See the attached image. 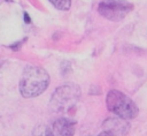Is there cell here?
I'll list each match as a JSON object with an SVG mask.
<instances>
[{"label":"cell","mask_w":147,"mask_h":136,"mask_svg":"<svg viewBox=\"0 0 147 136\" xmlns=\"http://www.w3.org/2000/svg\"><path fill=\"white\" fill-rule=\"evenodd\" d=\"M49 84L48 73L36 66H29L24 69L20 82V91L23 97L32 98L42 93Z\"/></svg>","instance_id":"cell-1"},{"label":"cell","mask_w":147,"mask_h":136,"mask_svg":"<svg viewBox=\"0 0 147 136\" xmlns=\"http://www.w3.org/2000/svg\"><path fill=\"white\" fill-rule=\"evenodd\" d=\"M107 107L110 112L125 120L138 115V107L134 101L118 90H110L107 95Z\"/></svg>","instance_id":"cell-2"},{"label":"cell","mask_w":147,"mask_h":136,"mask_svg":"<svg viewBox=\"0 0 147 136\" xmlns=\"http://www.w3.org/2000/svg\"><path fill=\"white\" fill-rule=\"evenodd\" d=\"M80 95L79 88L76 84H67L60 86L52 96L49 107L53 112L61 113L71 108L78 100Z\"/></svg>","instance_id":"cell-3"},{"label":"cell","mask_w":147,"mask_h":136,"mask_svg":"<svg viewBox=\"0 0 147 136\" xmlns=\"http://www.w3.org/2000/svg\"><path fill=\"white\" fill-rule=\"evenodd\" d=\"M133 8V5L126 0H102L99 3V13L107 20L118 22L123 20Z\"/></svg>","instance_id":"cell-4"},{"label":"cell","mask_w":147,"mask_h":136,"mask_svg":"<svg viewBox=\"0 0 147 136\" xmlns=\"http://www.w3.org/2000/svg\"><path fill=\"white\" fill-rule=\"evenodd\" d=\"M105 131L111 134L113 136H124L130 129V124L123 118H108L103 122Z\"/></svg>","instance_id":"cell-5"},{"label":"cell","mask_w":147,"mask_h":136,"mask_svg":"<svg viewBox=\"0 0 147 136\" xmlns=\"http://www.w3.org/2000/svg\"><path fill=\"white\" fill-rule=\"evenodd\" d=\"M75 124L67 118H60L55 120L49 129L51 136H74Z\"/></svg>","instance_id":"cell-6"},{"label":"cell","mask_w":147,"mask_h":136,"mask_svg":"<svg viewBox=\"0 0 147 136\" xmlns=\"http://www.w3.org/2000/svg\"><path fill=\"white\" fill-rule=\"evenodd\" d=\"M49 2L57 9L68 10L71 5V0H49Z\"/></svg>","instance_id":"cell-7"},{"label":"cell","mask_w":147,"mask_h":136,"mask_svg":"<svg viewBox=\"0 0 147 136\" xmlns=\"http://www.w3.org/2000/svg\"><path fill=\"white\" fill-rule=\"evenodd\" d=\"M98 136H113V135H111V134H109V133H107V131H103V133L99 134Z\"/></svg>","instance_id":"cell-8"}]
</instances>
